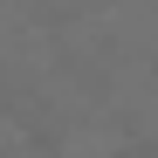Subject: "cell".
I'll use <instances>...</instances> for the list:
<instances>
[{"label":"cell","instance_id":"6da1fadb","mask_svg":"<svg viewBox=\"0 0 158 158\" xmlns=\"http://www.w3.org/2000/svg\"><path fill=\"white\" fill-rule=\"evenodd\" d=\"M124 158H144V144H131V151H124Z\"/></svg>","mask_w":158,"mask_h":158}]
</instances>
